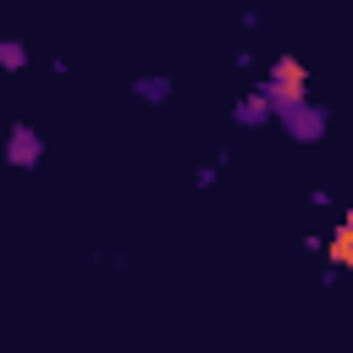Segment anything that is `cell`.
<instances>
[{"label": "cell", "instance_id": "obj_1", "mask_svg": "<svg viewBox=\"0 0 353 353\" xmlns=\"http://www.w3.org/2000/svg\"><path fill=\"white\" fill-rule=\"evenodd\" d=\"M265 94H270L276 116L292 110V105H303V99H309V66H303L298 55H276V61H270V77H265Z\"/></svg>", "mask_w": 353, "mask_h": 353}, {"label": "cell", "instance_id": "obj_2", "mask_svg": "<svg viewBox=\"0 0 353 353\" xmlns=\"http://www.w3.org/2000/svg\"><path fill=\"white\" fill-rule=\"evenodd\" d=\"M281 121H287V132H292L298 143H320V138H325V110L309 105V99L292 105V110H281Z\"/></svg>", "mask_w": 353, "mask_h": 353}, {"label": "cell", "instance_id": "obj_3", "mask_svg": "<svg viewBox=\"0 0 353 353\" xmlns=\"http://www.w3.org/2000/svg\"><path fill=\"white\" fill-rule=\"evenodd\" d=\"M39 154H44V138L33 132V127H11V143H6V160L11 165H39Z\"/></svg>", "mask_w": 353, "mask_h": 353}, {"label": "cell", "instance_id": "obj_4", "mask_svg": "<svg viewBox=\"0 0 353 353\" xmlns=\"http://www.w3.org/2000/svg\"><path fill=\"white\" fill-rule=\"evenodd\" d=\"M325 254H331V265L336 270H353V210L336 221V232L325 237Z\"/></svg>", "mask_w": 353, "mask_h": 353}, {"label": "cell", "instance_id": "obj_5", "mask_svg": "<svg viewBox=\"0 0 353 353\" xmlns=\"http://www.w3.org/2000/svg\"><path fill=\"white\" fill-rule=\"evenodd\" d=\"M270 116H276V105H270V94H265V88H254V94H243V99H237V121H243V127H265Z\"/></svg>", "mask_w": 353, "mask_h": 353}, {"label": "cell", "instance_id": "obj_6", "mask_svg": "<svg viewBox=\"0 0 353 353\" xmlns=\"http://www.w3.org/2000/svg\"><path fill=\"white\" fill-rule=\"evenodd\" d=\"M132 88H138V99H149V105H160V99L171 94V83H165V77H138Z\"/></svg>", "mask_w": 353, "mask_h": 353}, {"label": "cell", "instance_id": "obj_7", "mask_svg": "<svg viewBox=\"0 0 353 353\" xmlns=\"http://www.w3.org/2000/svg\"><path fill=\"white\" fill-rule=\"evenodd\" d=\"M0 66H6V72H22V66H28V50H22L17 39H0Z\"/></svg>", "mask_w": 353, "mask_h": 353}]
</instances>
